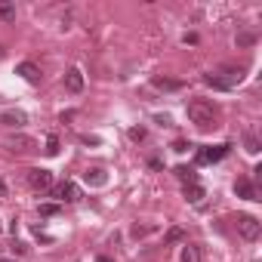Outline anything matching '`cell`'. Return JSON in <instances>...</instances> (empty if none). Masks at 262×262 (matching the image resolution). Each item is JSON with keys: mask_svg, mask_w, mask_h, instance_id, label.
I'll use <instances>...</instances> for the list:
<instances>
[{"mask_svg": "<svg viewBox=\"0 0 262 262\" xmlns=\"http://www.w3.org/2000/svg\"><path fill=\"white\" fill-rule=\"evenodd\" d=\"M185 111H188V120H191L198 129H213V126H219V123H216V120H219V111H216V105L207 102V99H191Z\"/></svg>", "mask_w": 262, "mask_h": 262, "instance_id": "1", "label": "cell"}, {"mask_svg": "<svg viewBox=\"0 0 262 262\" xmlns=\"http://www.w3.org/2000/svg\"><path fill=\"white\" fill-rule=\"evenodd\" d=\"M234 228H237V234H241L244 241H256V237L262 234V222H259L256 216H250V213H237V216H234Z\"/></svg>", "mask_w": 262, "mask_h": 262, "instance_id": "2", "label": "cell"}, {"mask_svg": "<svg viewBox=\"0 0 262 262\" xmlns=\"http://www.w3.org/2000/svg\"><path fill=\"white\" fill-rule=\"evenodd\" d=\"M228 148L231 145H201L198 155H194V161L198 164H216V161H222L228 155Z\"/></svg>", "mask_w": 262, "mask_h": 262, "instance_id": "3", "label": "cell"}, {"mask_svg": "<svg viewBox=\"0 0 262 262\" xmlns=\"http://www.w3.org/2000/svg\"><path fill=\"white\" fill-rule=\"evenodd\" d=\"M28 185L34 191H50L53 188V173L43 170V167H34V170H28Z\"/></svg>", "mask_w": 262, "mask_h": 262, "instance_id": "4", "label": "cell"}, {"mask_svg": "<svg viewBox=\"0 0 262 262\" xmlns=\"http://www.w3.org/2000/svg\"><path fill=\"white\" fill-rule=\"evenodd\" d=\"M50 191H53V198H59V201H65V204L80 201V188H77V182H71V179L59 182V185H56V188H50Z\"/></svg>", "mask_w": 262, "mask_h": 262, "instance_id": "5", "label": "cell"}, {"mask_svg": "<svg viewBox=\"0 0 262 262\" xmlns=\"http://www.w3.org/2000/svg\"><path fill=\"white\" fill-rule=\"evenodd\" d=\"M234 194H237V198H244V201H262V198H259L256 182H250L247 176H241V179L234 182Z\"/></svg>", "mask_w": 262, "mask_h": 262, "instance_id": "6", "label": "cell"}, {"mask_svg": "<svg viewBox=\"0 0 262 262\" xmlns=\"http://www.w3.org/2000/svg\"><path fill=\"white\" fill-rule=\"evenodd\" d=\"M16 74H19L22 80H28V83H34V86L40 83V68H37L34 62H19V65H16Z\"/></svg>", "mask_w": 262, "mask_h": 262, "instance_id": "7", "label": "cell"}, {"mask_svg": "<svg viewBox=\"0 0 262 262\" xmlns=\"http://www.w3.org/2000/svg\"><path fill=\"white\" fill-rule=\"evenodd\" d=\"M65 90L74 93V96L83 90V71H80V68H71V71L65 74Z\"/></svg>", "mask_w": 262, "mask_h": 262, "instance_id": "8", "label": "cell"}, {"mask_svg": "<svg viewBox=\"0 0 262 262\" xmlns=\"http://www.w3.org/2000/svg\"><path fill=\"white\" fill-rule=\"evenodd\" d=\"M83 182H86V185H93V188H102V185L108 182V173H105L102 167H90V170L83 173Z\"/></svg>", "mask_w": 262, "mask_h": 262, "instance_id": "9", "label": "cell"}, {"mask_svg": "<svg viewBox=\"0 0 262 262\" xmlns=\"http://www.w3.org/2000/svg\"><path fill=\"white\" fill-rule=\"evenodd\" d=\"M34 139L31 136H13V139H7V148L10 151H34Z\"/></svg>", "mask_w": 262, "mask_h": 262, "instance_id": "10", "label": "cell"}, {"mask_svg": "<svg viewBox=\"0 0 262 262\" xmlns=\"http://www.w3.org/2000/svg\"><path fill=\"white\" fill-rule=\"evenodd\" d=\"M25 120H28V114L25 111H16V108H10V111L0 114V123H4V126H22Z\"/></svg>", "mask_w": 262, "mask_h": 262, "instance_id": "11", "label": "cell"}, {"mask_svg": "<svg viewBox=\"0 0 262 262\" xmlns=\"http://www.w3.org/2000/svg\"><path fill=\"white\" fill-rule=\"evenodd\" d=\"M182 194H185V201H188V204H201V201H204V185H201V182L185 185V188H182Z\"/></svg>", "mask_w": 262, "mask_h": 262, "instance_id": "12", "label": "cell"}, {"mask_svg": "<svg viewBox=\"0 0 262 262\" xmlns=\"http://www.w3.org/2000/svg\"><path fill=\"white\" fill-rule=\"evenodd\" d=\"M173 173H176V176H179V179H182L185 185H194V182H198V173H194L191 167H185V164H179V167H176Z\"/></svg>", "mask_w": 262, "mask_h": 262, "instance_id": "13", "label": "cell"}, {"mask_svg": "<svg viewBox=\"0 0 262 262\" xmlns=\"http://www.w3.org/2000/svg\"><path fill=\"white\" fill-rule=\"evenodd\" d=\"M182 262H201V250L194 244H185L182 247Z\"/></svg>", "mask_w": 262, "mask_h": 262, "instance_id": "14", "label": "cell"}, {"mask_svg": "<svg viewBox=\"0 0 262 262\" xmlns=\"http://www.w3.org/2000/svg\"><path fill=\"white\" fill-rule=\"evenodd\" d=\"M244 148H247V155H259V139L253 136V133H244Z\"/></svg>", "mask_w": 262, "mask_h": 262, "instance_id": "15", "label": "cell"}, {"mask_svg": "<svg viewBox=\"0 0 262 262\" xmlns=\"http://www.w3.org/2000/svg\"><path fill=\"white\" fill-rule=\"evenodd\" d=\"M234 43H237V47H253V43H256V34H253V31H241V34L234 37Z\"/></svg>", "mask_w": 262, "mask_h": 262, "instance_id": "16", "label": "cell"}, {"mask_svg": "<svg viewBox=\"0 0 262 262\" xmlns=\"http://www.w3.org/2000/svg\"><path fill=\"white\" fill-rule=\"evenodd\" d=\"M0 19L13 22V19H16V7H13V4H0Z\"/></svg>", "mask_w": 262, "mask_h": 262, "instance_id": "17", "label": "cell"}, {"mask_svg": "<svg viewBox=\"0 0 262 262\" xmlns=\"http://www.w3.org/2000/svg\"><path fill=\"white\" fill-rule=\"evenodd\" d=\"M155 86H161V90H179L182 83H179V80H164V77H155Z\"/></svg>", "mask_w": 262, "mask_h": 262, "instance_id": "18", "label": "cell"}, {"mask_svg": "<svg viewBox=\"0 0 262 262\" xmlns=\"http://www.w3.org/2000/svg\"><path fill=\"white\" fill-rule=\"evenodd\" d=\"M179 241H185V231L182 228H170L167 231V244H179Z\"/></svg>", "mask_w": 262, "mask_h": 262, "instance_id": "19", "label": "cell"}, {"mask_svg": "<svg viewBox=\"0 0 262 262\" xmlns=\"http://www.w3.org/2000/svg\"><path fill=\"white\" fill-rule=\"evenodd\" d=\"M47 155H50V158L59 155V139H56V136H47Z\"/></svg>", "mask_w": 262, "mask_h": 262, "instance_id": "20", "label": "cell"}, {"mask_svg": "<svg viewBox=\"0 0 262 262\" xmlns=\"http://www.w3.org/2000/svg\"><path fill=\"white\" fill-rule=\"evenodd\" d=\"M59 204H40V216H59Z\"/></svg>", "mask_w": 262, "mask_h": 262, "instance_id": "21", "label": "cell"}, {"mask_svg": "<svg viewBox=\"0 0 262 262\" xmlns=\"http://www.w3.org/2000/svg\"><path fill=\"white\" fill-rule=\"evenodd\" d=\"M129 139H133V142H142V139H145V126H133V129H129Z\"/></svg>", "mask_w": 262, "mask_h": 262, "instance_id": "22", "label": "cell"}, {"mask_svg": "<svg viewBox=\"0 0 262 262\" xmlns=\"http://www.w3.org/2000/svg\"><path fill=\"white\" fill-rule=\"evenodd\" d=\"M148 231H151V228H145V225H142V228H139V225H133V237H142V234H148Z\"/></svg>", "mask_w": 262, "mask_h": 262, "instance_id": "23", "label": "cell"}, {"mask_svg": "<svg viewBox=\"0 0 262 262\" xmlns=\"http://www.w3.org/2000/svg\"><path fill=\"white\" fill-rule=\"evenodd\" d=\"M0 198H7V182L0 179Z\"/></svg>", "mask_w": 262, "mask_h": 262, "instance_id": "24", "label": "cell"}, {"mask_svg": "<svg viewBox=\"0 0 262 262\" xmlns=\"http://www.w3.org/2000/svg\"><path fill=\"white\" fill-rule=\"evenodd\" d=\"M96 262H114V259H111V256H99Z\"/></svg>", "mask_w": 262, "mask_h": 262, "instance_id": "25", "label": "cell"}, {"mask_svg": "<svg viewBox=\"0 0 262 262\" xmlns=\"http://www.w3.org/2000/svg\"><path fill=\"white\" fill-rule=\"evenodd\" d=\"M0 262H13V259H0Z\"/></svg>", "mask_w": 262, "mask_h": 262, "instance_id": "26", "label": "cell"}, {"mask_svg": "<svg viewBox=\"0 0 262 262\" xmlns=\"http://www.w3.org/2000/svg\"><path fill=\"white\" fill-rule=\"evenodd\" d=\"M0 56H4V47H0Z\"/></svg>", "mask_w": 262, "mask_h": 262, "instance_id": "27", "label": "cell"}]
</instances>
